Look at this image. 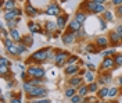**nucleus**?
<instances>
[{
    "instance_id": "473e14b6",
    "label": "nucleus",
    "mask_w": 122,
    "mask_h": 103,
    "mask_svg": "<svg viewBox=\"0 0 122 103\" xmlns=\"http://www.w3.org/2000/svg\"><path fill=\"white\" fill-rule=\"evenodd\" d=\"M0 65H6V67H11V61L8 60L7 57H4V56H3V57L0 59Z\"/></svg>"
},
{
    "instance_id": "c85d7f7f",
    "label": "nucleus",
    "mask_w": 122,
    "mask_h": 103,
    "mask_svg": "<svg viewBox=\"0 0 122 103\" xmlns=\"http://www.w3.org/2000/svg\"><path fill=\"white\" fill-rule=\"evenodd\" d=\"M17 49H18V56H20V54H24L28 50V46L24 45L22 42H20V43H17Z\"/></svg>"
},
{
    "instance_id": "6ab92c4d",
    "label": "nucleus",
    "mask_w": 122,
    "mask_h": 103,
    "mask_svg": "<svg viewBox=\"0 0 122 103\" xmlns=\"http://www.w3.org/2000/svg\"><path fill=\"white\" fill-rule=\"evenodd\" d=\"M108 92H110V89L106 88V87H103L101 89H99L97 98H99V99H106V98H108Z\"/></svg>"
},
{
    "instance_id": "c9c22d12",
    "label": "nucleus",
    "mask_w": 122,
    "mask_h": 103,
    "mask_svg": "<svg viewBox=\"0 0 122 103\" xmlns=\"http://www.w3.org/2000/svg\"><path fill=\"white\" fill-rule=\"evenodd\" d=\"M86 52H90V53H97V52H100V50H97V49H96V46H94L93 43H89V45L86 46Z\"/></svg>"
},
{
    "instance_id": "f704fd0d",
    "label": "nucleus",
    "mask_w": 122,
    "mask_h": 103,
    "mask_svg": "<svg viewBox=\"0 0 122 103\" xmlns=\"http://www.w3.org/2000/svg\"><path fill=\"white\" fill-rule=\"evenodd\" d=\"M114 61H115V65H117V67H121L122 65V54H115Z\"/></svg>"
},
{
    "instance_id": "6e6552de",
    "label": "nucleus",
    "mask_w": 122,
    "mask_h": 103,
    "mask_svg": "<svg viewBox=\"0 0 122 103\" xmlns=\"http://www.w3.org/2000/svg\"><path fill=\"white\" fill-rule=\"evenodd\" d=\"M82 81H83V78L81 77V75H74V77H71V79L68 81V84H69V87H72V88H78L79 87H82L83 84H82Z\"/></svg>"
},
{
    "instance_id": "ddd939ff",
    "label": "nucleus",
    "mask_w": 122,
    "mask_h": 103,
    "mask_svg": "<svg viewBox=\"0 0 122 103\" xmlns=\"http://www.w3.org/2000/svg\"><path fill=\"white\" fill-rule=\"evenodd\" d=\"M79 71H81V68H79L76 64H72V65H67V67H65V70H64V72H65L67 75H72V77H74V75H76V74H78Z\"/></svg>"
},
{
    "instance_id": "f03ea898",
    "label": "nucleus",
    "mask_w": 122,
    "mask_h": 103,
    "mask_svg": "<svg viewBox=\"0 0 122 103\" xmlns=\"http://www.w3.org/2000/svg\"><path fill=\"white\" fill-rule=\"evenodd\" d=\"M26 74L29 75L30 78H43L45 77V68L43 67H39V65H30L28 67V70H26Z\"/></svg>"
},
{
    "instance_id": "a18cd8bd",
    "label": "nucleus",
    "mask_w": 122,
    "mask_h": 103,
    "mask_svg": "<svg viewBox=\"0 0 122 103\" xmlns=\"http://www.w3.org/2000/svg\"><path fill=\"white\" fill-rule=\"evenodd\" d=\"M10 103H21V95H18L17 98H11Z\"/></svg>"
},
{
    "instance_id": "c03bdc74",
    "label": "nucleus",
    "mask_w": 122,
    "mask_h": 103,
    "mask_svg": "<svg viewBox=\"0 0 122 103\" xmlns=\"http://www.w3.org/2000/svg\"><path fill=\"white\" fill-rule=\"evenodd\" d=\"M99 21H100V28H101V29L104 31V29L107 28V21H106V20H103L101 17L99 18Z\"/></svg>"
},
{
    "instance_id": "b1692460",
    "label": "nucleus",
    "mask_w": 122,
    "mask_h": 103,
    "mask_svg": "<svg viewBox=\"0 0 122 103\" xmlns=\"http://www.w3.org/2000/svg\"><path fill=\"white\" fill-rule=\"evenodd\" d=\"M87 89H89L90 93H97V92H99V84H97L96 81L92 82V84H87Z\"/></svg>"
},
{
    "instance_id": "f8f14e48",
    "label": "nucleus",
    "mask_w": 122,
    "mask_h": 103,
    "mask_svg": "<svg viewBox=\"0 0 122 103\" xmlns=\"http://www.w3.org/2000/svg\"><path fill=\"white\" fill-rule=\"evenodd\" d=\"M121 40H122V36H121V35H119L117 31H115V29L110 32V43H112L114 46H117V45H118Z\"/></svg>"
},
{
    "instance_id": "423d86ee",
    "label": "nucleus",
    "mask_w": 122,
    "mask_h": 103,
    "mask_svg": "<svg viewBox=\"0 0 122 103\" xmlns=\"http://www.w3.org/2000/svg\"><path fill=\"white\" fill-rule=\"evenodd\" d=\"M115 67H117V65H115L114 57H104V59H103V63L100 65V70L104 72V71H107V70H112Z\"/></svg>"
},
{
    "instance_id": "4c0bfd02",
    "label": "nucleus",
    "mask_w": 122,
    "mask_h": 103,
    "mask_svg": "<svg viewBox=\"0 0 122 103\" xmlns=\"http://www.w3.org/2000/svg\"><path fill=\"white\" fill-rule=\"evenodd\" d=\"M29 103H51L49 99H43V98H40V99H32V100H29Z\"/></svg>"
},
{
    "instance_id": "cd10ccee",
    "label": "nucleus",
    "mask_w": 122,
    "mask_h": 103,
    "mask_svg": "<svg viewBox=\"0 0 122 103\" xmlns=\"http://www.w3.org/2000/svg\"><path fill=\"white\" fill-rule=\"evenodd\" d=\"M20 21H21V17H17V18H14V20H11V21H8V28L10 29H14L17 25L20 24Z\"/></svg>"
},
{
    "instance_id": "a211bd4d",
    "label": "nucleus",
    "mask_w": 122,
    "mask_h": 103,
    "mask_svg": "<svg viewBox=\"0 0 122 103\" xmlns=\"http://www.w3.org/2000/svg\"><path fill=\"white\" fill-rule=\"evenodd\" d=\"M96 45H97L99 48H107V46H108V39H107L106 36H99V38L96 39Z\"/></svg>"
},
{
    "instance_id": "20e7f679",
    "label": "nucleus",
    "mask_w": 122,
    "mask_h": 103,
    "mask_svg": "<svg viewBox=\"0 0 122 103\" xmlns=\"http://www.w3.org/2000/svg\"><path fill=\"white\" fill-rule=\"evenodd\" d=\"M45 14L46 16H54V17H58L61 16L62 13H61V7L58 3H56V1H53V3H49V6L46 7L45 10Z\"/></svg>"
},
{
    "instance_id": "dca6fc26",
    "label": "nucleus",
    "mask_w": 122,
    "mask_h": 103,
    "mask_svg": "<svg viewBox=\"0 0 122 103\" xmlns=\"http://www.w3.org/2000/svg\"><path fill=\"white\" fill-rule=\"evenodd\" d=\"M86 18H87V11H85V10H79V11H76L75 20L78 21V22L83 24L85 21H86Z\"/></svg>"
},
{
    "instance_id": "8fccbe9b",
    "label": "nucleus",
    "mask_w": 122,
    "mask_h": 103,
    "mask_svg": "<svg viewBox=\"0 0 122 103\" xmlns=\"http://www.w3.org/2000/svg\"><path fill=\"white\" fill-rule=\"evenodd\" d=\"M117 14L119 17H122V6H119V7H117Z\"/></svg>"
},
{
    "instance_id": "1a4fd4ad",
    "label": "nucleus",
    "mask_w": 122,
    "mask_h": 103,
    "mask_svg": "<svg viewBox=\"0 0 122 103\" xmlns=\"http://www.w3.org/2000/svg\"><path fill=\"white\" fill-rule=\"evenodd\" d=\"M111 79H112L111 74H110V72H106V71H104V72H103V74H101V75L99 77V79H97V84L104 87L106 84H110V82H111Z\"/></svg>"
},
{
    "instance_id": "9b49d317",
    "label": "nucleus",
    "mask_w": 122,
    "mask_h": 103,
    "mask_svg": "<svg viewBox=\"0 0 122 103\" xmlns=\"http://www.w3.org/2000/svg\"><path fill=\"white\" fill-rule=\"evenodd\" d=\"M8 36L14 40L15 43H20V42L22 40V36H21V33H20V31H18L17 28H14V29H10V31H8Z\"/></svg>"
},
{
    "instance_id": "de8ad7c7",
    "label": "nucleus",
    "mask_w": 122,
    "mask_h": 103,
    "mask_svg": "<svg viewBox=\"0 0 122 103\" xmlns=\"http://www.w3.org/2000/svg\"><path fill=\"white\" fill-rule=\"evenodd\" d=\"M115 31H117V32H118V33L122 36V24H121V25H117V27H115Z\"/></svg>"
},
{
    "instance_id": "09e8293b",
    "label": "nucleus",
    "mask_w": 122,
    "mask_h": 103,
    "mask_svg": "<svg viewBox=\"0 0 122 103\" xmlns=\"http://www.w3.org/2000/svg\"><path fill=\"white\" fill-rule=\"evenodd\" d=\"M112 4L117 6V7H119V6H122V0H112Z\"/></svg>"
},
{
    "instance_id": "412c9836",
    "label": "nucleus",
    "mask_w": 122,
    "mask_h": 103,
    "mask_svg": "<svg viewBox=\"0 0 122 103\" xmlns=\"http://www.w3.org/2000/svg\"><path fill=\"white\" fill-rule=\"evenodd\" d=\"M45 29H46L47 32H50V33H51L53 31H56V29H57V22L47 21V22H46V25H45Z\"/></svg>"
},
{
    "instance_id": "3c124183",
    "label": "nucleus",
    "mask_w": 122,
    "mask_h": 103,
    "mask_svg": "<svg viewBox=\"0 0 122 103\" xmlns=\"http://www.w3.org/2000/svg\"><path fill=\"white\" fill-rule=\"evenodd\" d=\"M90 1H94V3H97V4H104L107 0H90Z\"/></svg>"
},
{
    "instance_id": "bb28decb",
    "label": "nucleus",
    "mask_w": 122,
    "mask_h": 103,
    "mask_svg": "<svg viewBox=\"0 0 122 103\" xmlns=\"http://www.w3.org/2000/svg\"><path fill=\"white\" fill-rule=\"evenodd\" d=\"M14 18H17V16H15V13L13 11V10H10V11H4V20L6 21H11V20H14Z\"/></svg>"
},
{
    "instance_id": "6e6d98bb",
    "label": "nucleus",
    "mask_w": 122,
    "mask_h": 103,
    "mask_svg": "<svg viewBox=\"0 0 122 103\" xmlns=\"http://www.w3.org/2000/svg\"><path fill=\"white\" fill-rule=\"evenodd\" d=\"M89 103H99V100H96V102H89Z\"/></svg>"
},
{
    "instance_id": "39448f33",
    "label": "nucleus",
    "mask_w": 122,
    "mask_h": 103,
    "mask_svg": "<svg viewBox=\"0 0 122 103\" xmlns=\"http://www.w3.org/2000/svg\"><path fill=\"white\" fill-rule=\"evenodd\" d=\"M30 59L35 61V63H43L47 60V49H39L35 53H32Z\"/></svg>"
},
{
    "instance_id": "864d4df0",
    "label": "nucleus",
    "mask_w": 122,
    "mask_h": 103,
    "mask_svg": "<svg viewBox=\"0 0 122 103\" xmlns=\"http://www.w3.org/2000/svg\"><path fill=\"white\" fill-rule=\"evenodd\" d=\"M118 82H119V85H121V88H122V75L119 77V79H118Z\"/></svg>"
},
{
    "instance_id": "a19ab883",
    "label": "nucleus",
    "mask_w": 122,
    "mask_h": 103,
    "mask_svg": "<svg viewBox=\"0 0 122 103\" xmlns=\"http://www.w3.org/2000/svg\"><path fill=\"white\" fill-rule=\"evenodd\" d=\"M75 35H76V36H78V38H85V36H86V32H85L83 27H82V28H81V29H79V31L76 32Z\"/></svg>"
},
{
    "instance_id": "aec40b11",
    "label": "nucleus",
    "mask_w": 122,
    "mask_h": 103,
    "mask_svg": "<svg viewBox=\"0 0 122 103\" xmlns=\"http://www.w3.org/2000/svg\"><path fill=\"white\" fill-rule=\"evenodd\" d=\"M26 81L29 82L30 85H33V87H42V84L45 82L43 78H29V79H26Z\"/></svg>"
},
{
    "instance_id": "37998d69",
    "label": "nucleus",
    "mask_w": 122,
    "mask_h": 103,
    "mask_svg": "<svg viewBox=\"0 0 122 103\" xmlns=\"http://www.w3.org/2000/svg\"><path fill=\"white\" fill-rule=\"evenodd\" d=\"M54 57H56V54H53V50L49 48L47 49V60H54Z\"/></svg>"
},
{
    "instance_id": "4be33fe9",
    "label": "nucleus",
    "mask_w": 122,
    "mask_h": 103,
    "mask_svg": "<svg viewBox=\"0 0 122 103\" xmlns=\"http://www.w3.org/2000/svg\"><path fill=\"white\" fill-rule=\"evenodd\" d=\"M4 11H10V10H14L15 8V0H7L4 4H3Z\"/></svg>"
},
{
    "instance_id": "ea45409f",
    "label": "nucleus",
    "mask_w": 122,
    "mask_h": 103,
    "mask_svg": "<svg viewBox=\"0 0 122 103\" xmlns=\"http://www.w3.org/2000/svg\"><path fill=\"white\" fill-rule=\"evenodd\" d=\"M103 54L106 56V57H111V56H115V50L114 49H107L103 52Z\"/></svg>"
},
{
    "instance_id": "603ef678",
    "label": "nucleus",
    "mask_w": 122,
    "mask_h": 103,
    "mask_svg": "<svg viewBox=\"0 0 122 103\" xmlns=\"http://www.w3.org/2000/svg\"><path fill=\"white\" fill-rule=\"evenodd\" d=\"M85 74H86V71H85V70H81V71H79V75H85Z\"/></svg>"
},
{
    "instance_id": "2f4dec72",
    "label": "nucleus",
    "mask_w": 122,
    "mask_h": 103,
    "mask_svg": "<svg viewBox=\"0 0 122 103\" xmlns=\"http://www.w3.org/2000/svg\"><path fill=\"white\" fill-rule=\"evenodd\" d=\"M22 42L24 45H26V46H30L32 43H33V39H32V36H29V35H25V36H22Z\"/></svg>"
},
{
    "instance_id": "c756f323",
    "label": "nucleus",
    "mask_w": 122,
    "mask_h": 103,
    "mask_svg": "<svg viewBox=\"0 0 122 103\" xmlns=\"http://www.w3.org/2000/svg\"><path fill=\"white\" fill-rule=\"evenodd\" d=\"M3 43H4V48H6V50H7V49H10L11 46H14V45H15L14 40L11 39L10 36H8V38H4V39H3Z\"/></svg>"
},
{
    "instance_id": "f3484780",
    "label": "nucleus",
    "mask_w": 122,
    "mask_h": 103,
    "mask_svg": "<svg viewBox=\"0 0 122 103\" xmlns=\"http://www.w3.org/2000/svg\"><path fill=\"white\" fill-rule=\"evenodd\" d=\"M28 28H29V31L32 32V33H43V29L40 28V25L39 24L29 22V24H28Z\"/></svg>"
},
{
    "instance_id": "e433bc0d",
    "label": "nucleus",
    "mask_w": 122,
    "mask_h": 103,
    "mask_svg": "<svg viewBox=\"0 0 122 103\" xmlns=\"http://www.w3.org/2000/svg\"><path fill=\"white\" fill-rule=\"evenodd\" d=\"M78 60H79V57H78V56H69L68 61H67V65H72V64H75Z\"/></svg>"
},
{
    "instance_id": "58836bf2",
    "label": "nucleus",
    "mask_w": 122,
    "mask_h": 103,
    "mask_svg": "<svg viewBox=\"0 0 122 103\" xmlns=\"http://www.w3.org/2000/svg\"><path fill=\"white\" fill-rule=\"evenodd\" d=\"M82 100H83V98H82V96H79L78 93H76L75 96H72V98H71V102H72V103H82Z\"/></svg>"
},
{
    "instance_id": "4d7b16f0",
    "label": "nucleus",
    "mask_w": 122,
    "mask_h": 103,
    "mask_svg": "<svg viewBox=\"0 0 122 103\" xmlns=\"http://www.w3.org/2000/svg\"><path fill=\"white\" fill-rule=\"evenodd\" d=\"M61 1H62V3H64V1H67V0H61Z\"/></svg>"
},
{
    "instance_id": "9d476101",
    "label": "nucleus",
    "mask_w": 122,
    "mask_h": 103,
    "mask_svg": "<svg viewBox=\"0 0 122 103\" xmlns=\"http://www.w3.org/2000/svg\"><path fill=\"white\" fill-rule=\"evenodd\" d=\"M67 21H68V14H61V16L57 17V28L58 29H64L65 25H67Z\"/></svg>"
},
{
    "instance_id": "393cba45",
    "label": "nucleus",
    "mask_w": 122,
    "mask_h": 103,
    "mask_svg": "<svg viewBox=\"0 0 122 103\" xmlns=\"http://www.w3.org/2000/svg\"><path fill=\"white\" fill-rule=\"evenodd\" d=\"M64 93H65V98H69V99H71L72 96H75L76 93H78V91H76V88L69 87V88L65 89V92H64Z\"/></svg>"
},
{
    "instance_id": "4468645a",
    "label": "nucleus",
    "mask_w": 122,
    "mask_h": 103,
    "mask_svg": "<svg viewBox=\"0 0 122 103\" xmlns=\"http://www.w3.org/2000/svg\"><path fill=\"white\" fill-rule=\"evenodd\" d=\"M81 28H82V24H81V22H78L75 18H74V20L68 24V31L69 32H74V33H76Z\"/></svg>"
},
{
    "instance_id": "2eb2a0df",
    "label": "nucleus",
    "mask_w": 122,
    "mask_h": 103,
    "mask_svg": "<svg viewBox=\"0 0 122 103\" xmlns=\"http://www.w3.org/2000/svg\"><path fill=\"white\" fill-rule=\"evenodd\" d=\"M25 13H26V16H29V17L39 16V10H38V8H35L32 4H29V3L25 6Z\"/></svg>"
},
{
    "instance_id": "0eeeda50",
    "label": "nucleus",
    "mask_w": 122,
    "mask_h": 103,
    "mask_svg": "<svg viewBox=\"0 0 122 103\" xmlns=\"http://www.w3.org/2000/svg\"><path fill=\"white\" fill-rule=\"evenodd\" d=\"M61 39H62V43L64 45H71V43H74L76 39V35L74 32H65V33H62V36H61Z\"/></svg>"
},
{
    "instance_id": "5701e85b",
    "label": "nucleus",
    "mask_w": 122,
    "mask_h": 103,
    "mask_svg": "<svg viewBox=\"0 0 122 103\" xmlns=\"http://www.w3.org/2000/svg\"><path fill=\"white\" fill-rule=\"evenodd\" d=\"M87 93H89V89H87V85H82V87L78 88V95L82 96V98H86L87 96Z\"/></svg>"
},
{
    "instance_id": "f257e3e1",
    "label": "nucleus",
    "mask_w": 122,
    "mask_h": 103,
    "mask_svg": "<svg viewBox=\"0 0 122 103\" xmlns=\"http://www.w3.org/2000/svg\"><path fill=\"white\" fill-rule=\"evenodd\" d=\"M47 93H49V91H47L46 88L33 87L30 89V92L26 93V96H28V99L30 100V99H40V98H45V96H47Z\"/></svg>"
},
{
    "instance_id": "49530a36",
    "label": "nucleus",
    "mask_w": 122,
    "mask_h": 103,
    "mask_svg": "<svg viewBox=\"0 0 122 103\" xmlns=\"http://www.w3.org/2000/svg\"><path fill=\"white\" fill-rule=\"evenodd\" d=\"M86 65H87V68H89V71H94V70H96V67H94V64H92V63H87L86 64Z\"/></svg>"
},
{
    "instance_id": "79ce46f5",
    "label": "nucleus",
    "mask_w": 122,
    "mask_h": 103,
    "mask_svg": "<svg viewBox=\"0 0 122 103\" xmlns=\"http://www.w3.org/2000/svg\"><path fill=\"white\" fill-rule=\"evenodd\" d=\"M8 71H10V67H6V65H0V72H1V75H6Z\"/></svg>"
},
{
    "instance_id": "a878e982",
    "label": "nucleus",
    "mask_w": 122,
    "mask_h": 103,
    "mask_svg": "<svg viewBox=\"0 0 122 103\" xmlns=\"http://www.w3.org/2000/svg\"><path fill=\"white\" fill-rule=\"evenodd\" d=\"M101 18H103V20H106L107 22H110V21H112V20H114V16H112V13H111L110 10H106V11L101 14Z\"/></svg>"
},
{
    "instance_id": "72a5a7b5",
    "label": "nucleus",
    "mask_w": 122,
    "mask_h": 103,
    "mask_svg": "<svg viewBox=\"0 0 122 103\" xmlns=\"http://www.w3.org/2000/svg\"><path fill=\"white\" fill-rule=\"evenodd\" d=\"M118 93H119L118 88H111L110 92H108V98H115V96H118Z\"/></svg>"
},
{
    "instance_id": "7c9ffc66",
    "label": "nucleus",
    "mask_w": 122,
    "mask_h": 103,
    "mask_svg": "<svg viewBox=\"0 0 122 103\" xmlns=\"http://www.w3.org/2000/svg\"><path fill=\"white\" fill-rule=\"evenodd\" d=\"M85 81L87 82V84H92V82H94V74L92 71H87L85 74Z\"/></svg>"
},
{
    "instance_id": "5fc2aeb1",
    "label": "nucleus",
    "mask_w": 122,
    "mask_h": 103,
    "mask_svg": "<svg viewBox=\"0 0 122 103\" xmlns=\"http://www.w3.org/2000/svg\"><path fill=\"white\" fill-rule=\"evenodd\" d=\"M99 103H110V102H106V100H101V102H99Z\"/></svg>"
},
{
    "instance_id": "7ed1b4c3",
    "label": "nucleus",
    "mask_w": 122,
    "mask_h": 103,
    "mask_svg": "<svg viewBox=\"0 0 122 103\" xmlns=\"http://www.w3.org/2000/svg\"><path fill=\"white\" fill-rule=\"evenodd\" d=\"M69 59V53L68 52H64V50H57L56 52V57H54V63L57 67H62L64 64L68 61Z\"/></svg>"
}]
</instances>
